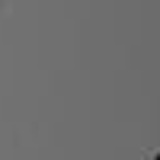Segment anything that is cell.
<instances>
[{
  "label": "cell",
  "instance_id": "obj_1",
  "mask_svg": "<svg viewBox=\"0 0 160 160\" xmlns=\"http://www.w3.org/2000/svg\"><path fill=\"white\" fill-rule=\"evenodd\" d=\"M157 160H160V157H157Z\"/></svg>",
  "mask_w": 160,
  "mask_h": 160
}]
</instances>
